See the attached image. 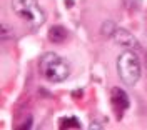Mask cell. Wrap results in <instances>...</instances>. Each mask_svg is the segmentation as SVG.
<instances>
[{"instance_id": "obj_9", "label": "cell", "mask_w": 147, "mask_h": 130, "mask_svg": "<svg viewBox=\"0 0 147 130\" xmlns=\"http://www.w3.org/2000/svg\"><path fill=\"white\" fill-rule=\"evenodd\" d=\"M124 3H125V7H127L130 12H136V10L140 9L142 0H124Z\"/></svg>"}, {"instance_id": "obj_8", "label": "cell", "mask_w": 147, "mask_h": 130, "mask_svg": "<svg viewBox=\"0 0 147 130\" xmlns=\"http://www.w3.org/2000/svg\"><path fill=\"white\" fill-rule=\"evenodd\" d=\"M70 129V127H74V129H80V123H79V120L75 119V117H69V119H62L60 120V129Z\"/></svg>"}, {"instance_id": "obj_7", "label": "cell", "mask_w": 147, "mask_h": 130, "mask_svg": "<svg viewBox=\"0 0 147 130\" xmlns=\"http://www.w3.org/2000/svg\"><path fill=\"white\" fill-rule=\"evenodd\" d=\"M115 23L112 22V20H105L104 23H102V27H100V32H102V35L104 37H112L114 35V32H115Z\"/></svg>"}, {"instance_id": "obj_1", "label": "cell", "mask_w": 147, "mask_h": 130, "mask_svg": "<svg viewBox=\"0 0 147 130\" xmlns=\"http://www.w3.org/2000/svg\"><path fill=\"white\" fill-rule=\"evenodd\" d=\"M38 70L45 80L52 84H59V82L67 80V77L70 75V65L64 57L57 55L54 52H47L40 57Z\"/></svg>"}, {"instance_id": "obj_2", "label": "cell", "mask_w": 147, "mask_h": 130, "mask_svg": "<svg viewBox=\"0 0 147 130\" xmlns=\"http://www.w3.org/2000/svg\"><path fill=\"white\" fill-rule=\"evenodd\" d=\"M117 74H119L120 80L129 87H134L140 80L142 65H140V60L136 52L125 50L120 54L117 58Z\"/></svg>"}, {"instance_id": "obj_5", "label": "cell", "mask_w": 147, "mask_h": 130, "mask_svg": "<svg viewBox=\"0 0 147 130\" xmlns=\"http://www.w3.org/2000/svg\"><path fill=\"white\" fill-rule=\"evenodd\" d=\"M112 38H114V42H115L117 45L124 47V48H127V50H130V48H137L139 47L136 37H134L129 30H125V28L117 27L115 32H114V35H112Z\"/></svg>"}, {"instance_id": "obj_6", "label": "cell", "mask_w": 147, "mask_h": 130, "mask_svg": "<svg viewBox=\"0 0 147 130\" xmlns=\"http://www.w3.org/2000/svg\"><path fill=\"white\" fill-rule=\"evenodd\" d=\"M67 37H69V32L62 25H54L49 30V40L54 42V44H62Z\"/></svg>"}, {"instance_id": "obj_3", "label": "cell", "mask_w": 147, "mask_h": 130, "mask_svg": "<svg viewBox=\"0 0 147 130\" xmlns=\"http://www.w3.org/2000/svg\"><path fill=\"white\" fill-rule=\"evenodd\" d=\"M12 10L32 28H38L45 22V13L37 0H12Z\"/></svg>"}, {"instance_id": "obj_4", "label": "cell", "mask_w": 147, "mask_h": 130, "mask_svg": "<svg viewBox=\"0 0 147 130\" xmlns=\"http://www.w3.org/2000/svg\"><path fill=\"white\" fill-rule=\"evenodd\" d=\"M110 103H112V107H114V110L115 112H124L129 109V105H130V100H129V95L125 93V90H122L119 87H114L112 90H110Z\"/></svg>"}, {"instance_id": "obj_10", "label": "cell", "mask_w": 147, "mask_h": 130, "mask_svg": "<svg viewBox=\"0 0 147 130\" xmlns=\"http://www.w3.org/2000/svg\"><path fill=\"white\" fill-rule=\"evenodd\" d=\"M65 2H67V3H65L67 7H72V2H74V0H65Z\"/></svg>"}]
</instances>
